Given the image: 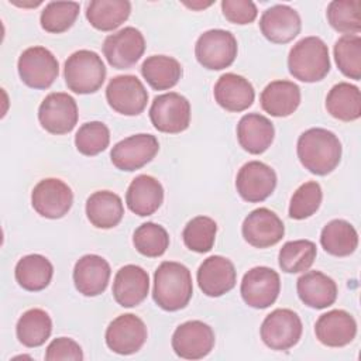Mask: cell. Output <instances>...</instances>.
<instances>
[{"mask_svg": "<svg viewBox=\"0 0 361 361\" xmlns=\"http://www.w3.org/2000/svg\"><path fill=\"white\" fill-rule=\"evenodd\" d=\"M296 151L305 169L320 176L333 172L341 159V142L338 137L319 127L309 128L300 134Z\"/></svg>", "mask_w": 361, "mask_h": 361, "instance_id": "1", "label": "cell"}, {"mask_svg": "<svg viewBox=\"0 0 361 361\" xmlns=\"http://www.w3.org/2000/svg\"><path fill=\"white\" fill-rule=\"evenodd\" d=\"M193 295L190 271L180 262L164 261L154 274V302L166 312L183 309Z\"/></svg>", "mask_w": 361, "mask_h": 361, "instance_id": "2", "label": "cell"}, {"mask_svg": "<svg viewBox=\"0 0 361 361\" xmlns=\"http://www.w3.org/2000/svg\"><path fill=\"white\" fill-rule=\"evenodd\" d=\"M289 73L306 83L324 79L330 71L329 48L319 37H305L289 51Z\"/></svg>", "mask_w": 361, "mask_h": 361, "instance_id": "3", "label": "cell"}, {"mask_svg": "<svg viewBox=\"0 0 361 361\" xmlns=\"http://www.w3.org/2000/svg\"><path fill=\"white\" fill-rule=\"evenodd\" d=\"M63 76L69 90L78 94L94 93L106 79V66L94 51L79 49L68 56Z\"/></svg>", "mask_w": 361, "mask_h": 361, "instance_id": "4", "label": "cell"}, {"mask_svg": "<svg viewBox=\"0 0 361 361\" xmlns=\"http://www.w3.org/2000/svg\"><path fill=\"white\" fill-rule=\"evenodd\" d=\"M197 62L210 71L228 68L237 56V39L226 30H209L203 32L195 45Z\"/></svg>", "mask_w": 361, "mask_h": 361, "instance_id": "5", "label": "cell"}, {"mask_svg": "<svg viewBox=\"0 0 361 361\" xmlns=\"http://www.w3.org/2000/svg\"><path fill=\"white\" fill-rule=\"evenodd\" d=\"M20 79L32 89H48L59 73L55 55L45 47H30L18 58Z\"/></svg>", "mask_w": 361, "mask_h": 361, "instance_id": "6", "label": "cell"}, {"mask_svg": "<svg viewBox=\"0 0 361 361\" xmlns=\"http://www.w3.org/2000/svg\"><path fill=\"white\" fill-rule=\"evenodd\" d=\"M149 118L152 126L161 133H182L190 123V103L176 92L159 94L149 107Z\"/></svg>", "mask_w": 361, "mask_h": 361, "instance_id": "7", "label": "cell"}, {"mask_svg": "<svg viewBox=\"0 0 361 361\" xmlns=\"http://www.w3.org/2000/svg\"><path fill=\"white\" fill-rule=\"evenodd\" d=\"M302 330V320L296 312L290 309H275L261 324V338L271 350L285 351L299 341Z\"/></svg>", "mask_w": 361, "mask_h": 361, "instance_id": "8", "label": "cell"}, {"mask_svg": "<svg viewBox=\"0 0 361 361\" xmlns=\"http://www.w3.org/2000/svg\"><path fill=\"white\" fill-rule=\"evenodd\" d=\"M41 127L55 135L71 133L78 123V106L75 99L63 92L49 93L38 109Z\"/></svg>", "mask_w": 361, "mask_h": 361, "instance_id": "9", "label": "cell"}, {"mask_svg": "<svg viewBox=\"0 0 361 361\" xmlns=\"http://www.w3.org/2000/svg\"><path fill=\"white\" fill-rule=\"evenodd\" d=\"M106 99L114 111L124 116H138L147 106L148 93L137 76L118 75L109 82Z\"/></svg>", "mask_w": 361, "mask_h": 361, "instance_id": "10", "label": "cell"}, {"mask_svg": "<svg viewBox=\"0 0 361 361\" xmlns=\"http://www.w3.org/2000/svg\"><path fill=\"white\" fill-rule=\"evenodd\" d=\"M159 142L152 134H135L118 141L110 152L113 165L120 171L133 172L148 162L158 154Z\"/></svg>", "mask_w": 361, "mask_h": 361, "instance_id": "11", "label": "cell"}, {"mask_svg": "<svg viewBox=\"0 0 361 361\" xmlns=\"http://www.w3.org/2000/svg\"><path fill=\"white\" fill-rule=\"evenodd\" d=\"M214 341V331L209 324L200 320H189L176 327L171 344L178 357L200 360L213 350Z\"/></svg>", "mask_w": 361, "mask_h": 361, "instance_id": "12", "label": "cell"}, {"mask_svg": "<svg viewBox=\"0 0 361 361\" xmlns=\"http://www.w3.org/2000/svg\"><path fill=\"white\" fill-rule=\"evenodd\" d=\"M72 189L58 178H47L39 180L31 193V204L34 210L45 219H61L72 207Z\"/></svg>", "mask_w": 361, "mask_h": 361, "instance_id": "13", "label": "cell"}, {"mask_svg": "<svg viewBox=\"0 0 361 361\" xmlns=\"http://www.w3.org/2000/svg\"><path fill=\"white\" fill-rule=\"evenodd\" d=\"M281 290V279L276 271L268 267L251 268L241 281L243 300L254 309H265L275 303Z\"/></svg>", "mask_w": 361, "mask_h": 361, "instance_id": "14", "label": "cell"}, {"mask_svg": "<svg viewBox=\"0 0 361 361\" xmlns=\"http://www.w3.org/2000/svg\"><path fill=\"white\" fill-rule=\"evenodd\" d=\"M145 51V39L140 30L124 27L120 31L106 37L103 54L116 69H127L138 62Z\"/></svg>", "mask_w": 361, "mask_h": 361, "instance_id": "15", "label": "cell"}, {"mask_svg": "<svg viewBox=\"0 0 361 361\" xmlns=\"http://www.w3.org/2000/svg\"><path fill=\"white\" fill-rule=\"evenodd\" d=\"M275 186V171L261 161H250L244 164L235 178L238 195L250 203L264 202L272 195Z\"/></svg>", "mask_w": 361, "mask_h": 361, "instance_id": "16", "label": "cell"}, {"mask_svg": "<svg viewBox=\"0 0 361 361\" xmlns=\"http://www.w3.org/2000/svg\"><path fill=\"white\" fill-rule=\"evenodd\" d=\"M147 340V326L135 314L127 313L116 317L106 330L107 347L121 355L141 350Z\"/></svg>", "mask_w": 361, "mask_h": 361, "instance_id": "17", "label": "cell"}, {"mask_svg": "<svg viewBox=\"0 0 361 361\" xmlns=\"http://www.w3.org/2000/svg\"><path fill=\"white\" fill-rule=\"evenodd\" d=\"M243 237L255 248H267L279 243L285 234L282 220L272 210L259 207L252 210L243 221Z\"/></svg>", "mask_w": 361, "mask_h": 361, "instance_id": "18", "label": "cell"}, {"mask_svg": "<svg viewBox=\"0 0 361 361\" xmlns=\"http://www.w3.org/2000/svg\"><path fill=\"white\" fill-rule=\"evenodd\" d=\"M237 282L234 264L221 255L206 258L197 269V283L200 290L210 296L219 298L230 292Z\"/></svg>", "mask_w": 361, "mask_h": 361, "instance_id": "19", "label": "cell"}, {"mask_svg": "<svg viewBox=\"0 0 361 361\" xmlns=\"http://www.w3.org/2000/svg\"><path fill=\"white\" fill-rule=\"evenodd\" d=\"M259 28L268 41L274 44H286L298 37L302 23L295 8L286 4H276L262 13Z\"/></svg>", "mask_w": 361, "mask_h": 361, "instance_id": "20", "label": "cell"}, {"mask_svg": "<svg viewBox=\"0 0 361 361\" xmlns=\"http://www.w3.org/2000/svg\"><path fill=\"white\" fill-rule=\"evenodd\" d=\"M110 274V265L103 257L87 254L75 264L73 283L79 293L85 296H97L106 290Z\"/></svg>", "mask_w": 361, "mask_h": 361, "instance_id": "21", "label": "cell"}, {"mask_svg": "<svg viewBox=\"0 0 361 361\" xmlns=\"http://www.w3.org/2000/svg\"><path fill=\"white\" fill-rule=\"evenodd\" d=\"M149 276L138 265H124L120 268L113 281L114 300L123 307L140 305L148 295Z\"/></svg>", "mask_w": 361, "mask_h": 361, "instance_id": "22", "label": "cell"}, {"mask_svg": "<svg viewBox=\"0 0 361 361\" xmlns=\"http://www.w3.org/2000/svg\"><path fill=\"white\" fill-rule=\"evenodd\" d=\"M314 333L317 340L327 347H344L354 340L357 323L348 312L334 309L317 319Z\"/></svg>", "mask_w": 361, "mask_h": 361, "instance_id": "23", "label": "cell"}, {"mask_svg": "<svg viewBox=\"0 0 361 361\" xmlns=\"http://www.w3.org/2000/svg\"><path fill=\"white\" fill-rule=\"evenodd\" d=\"M214 99L227 111L240 113L247 110L255 97L252 85L235 73H224L214 85Z\"/></svg>", "mask_w": 361, "mask_h": 361, "instance_id": "24", "label": "cell"}, {"mask_svg": "<svg viewBox=\"0 0 361 361\" xmlns=\"http://www.w3.org/2000/svg\"><path fill=\"white\" fill-rule=\"evenodd\" d=\"M275 137V128L271 120L258 113L243 116L237 124V140L243 149L259 155L265 152Z\"/></svg>", "mask_w": 361, "mask_h": 361, "instance_id": "25", "label": "cell"}, {"mask_svg": "<svg viewBox=\"0 0 361 361\" xmlns=\"http://www.w3.org/2000/svg\"><path fill=\"white\" fill-rule=\"evenodd\" d=\"M296 290L299 299L313 309H326L337 299L336 282L320 271H309L299 276Z\"/></svg>", "mask_w": 361, "mask_h": 361, "instance_id": "26", "label": "cell"}, {"mask_svg": "<svg viewBox=\"0 0 361 361\" xmlns=\"http://www.w3.org/2000/svg\"><path fill=\"white\" fill-rule=\"evenodd\" d=\"M164 202L162 185L149 175H138L130 183L126 193V203L128 209L141 216H151Z\"/></svg>", "mask_w": 361, "mask_h": 361, "instance_id": "27", "label": "cell"}, {"mask_svg": "<svg viewBox=\"0 0 361 361\" xmlns=\"http://www.w3.org/2000/svg\"><path fill=\"white\" fill-rule=\"evenodd\" d=\"M261 107L274 117H288L300 104V89L290 80H274L259 96Z\"/></svg>", "mask_w": 361, "mask_h": 361, "instance_id": "28", "label": "cell"}, {"mask_svg": "<svg viewBox=\"0 0 361 361\" xmlns=\"http://www.w3.org/2000/svg\"><path fill=\"white\" fill-rule=\"evenodd\" d=\"M86 216L97 228H113L124 216L123 202L110 190H97L86 200Z\"/></svg>", "mask_w": 361, "mask_h": 361, "instance_id": "29", "label": "cell"}, {"mask_svg": "<svg viewBox=\"0 0 361 361\" xmlns=\"http://www.w3.org/2000/svg\"><path fill=\"white\" fill-rule=\"evenodd\" d=\"M14 275L23 289L38 292L49 285L54 275V267L44 255L30 254L17 262Z\"/></svg>", "mask_w": 361, "mask_h": 361, "instance_id": "30", "label": "cell"}, {"mask_svg": "<svg viewBox=\"0 0 361 361\" xmlns=\"http://www.w3.org/2000/svg\"><path fill=\"white\" fill-rule=\"evenodd\" d=\"M131 13L128 0H93L86 7V18L99 31H113L120 27Z\"/></svg>", "mask_w": 361, "mask_h": 361, "instance_id": "31", "label": "cell"}, {"mask_svg": "<svg viewBox=\"0 0 361 361\" xmlns=\"http://www.w3.org/2000/svg\"><path fill=\"white\" fill-rule=\"evenodd\" d=\"M327 111L337 120L354 121L361 116L360 89L351 83L340 82L334 85L326 97Z\"/></svg>", "mask_w": 361, "mask_h": 361, "instance_id": "32", "label": "cell"}, {"mask_svg": "<svg viewBox=\"0 0 361 361\" xmlns=\"http://www.w3.org/2000/svg\"><path fill=\"white\" fill-rule=\"evenodd\" d=\"M141 75L152 89L166 90L179 82L182 66L172 56L152 55L142 62Z\"/></svg>", "mask_w": 361, "mask_h": 361, "instance_id": "33", "label": "cell"}, {"mask_svg": "<svg viewBox=\"0 0 361 361\" xmlns=\"http://www.w3.org/2000/svg\"><path fill=\"white\" fill-rule=\"evenodd\" d=\"M320 244L326 252L334 257H347L358 247V234L348 221L334 219L323 227Z\"/></svg>", "mask_w": 361, "mask_h": 361, "instance_id": "34", "label": "cell"}, {"mask_svg": "<svg viewBox=\"0 0 361 361\" xmlns=\"http://www.w3.org/2000/svg\"><path fill=\"white\" fill-rule=\"evenodd\" d=\"M52 320L42 309H30L23 313L16 326L18 341L25 347H39L51 336Z\"/></svg>", "mask_w": 361, "mask_h": 361, "instance_id": "35", "label": "cell"}, {"mask_svg": "<svg viewBox=\"0 0 361 361\" xmlns=\"http://www.w3.org/2000/svg\"><path fill=\"white\" fill-rule=\"evenodd\" d=\"M317 255L316 244L310 240L288 241L282 245L278 255L279 268L286 274L307 271Z\"/></svg>", "mask_w": 361, "mask_h": 361, "instance_id": "36", "label": "cell"}, {"mask_svg": "<svg viewBox=\"0 0 361 361\" xmlns=\"http://www.w3.org/2000/svg\"><path fill=\"white\" fill-rule=\"evenodd\" d=\"M327 21L338 32L358 34L361 31V1L334 0L327 6Z\"/></svg>", "mask_w": 361, "mask_h": 361, "instance_id": "37", "label": "cell"}, {"mask_svg": "<svg viewBox=\"0 0 361 361\" xmlns=\"http://www.w3.org/2000/svg\"><path fill=\"white\" fill-rule=\"evenodd\" d=\"M334 59L341 73L350 79H361V38L355 34L340 37L334 45Z\"/></svg>", "mask_w": 361, "mask_h": 361, "instance_id": "38", "label": "cell"}, {"mask_svg": "<svg viewBox=\"0 0 361 361\" xmlns=\"http://www.w3.org/2000/svg\"><path fill=\"white\" fill-rule=\"evenodd\" d=\"M80 6L76 1H49L41 11V27L51 34L68 31L79 16Z\"/></svg>", "mask_w": 361, "mask_h": 361, "instance_id": "39", "label": "cell"}, {"mask_svg": "<svg viewBox=\"0 0 361 361\" xmlns=\"http://www.w3.org/2000/svg\"><path fill=\"white\" fill-rule=\"evenodd\" d=\"M217 224L207 216H196L183 228L182 237L185 245L195 252H209L214 244Z\"/></svg>", "mask_w": 361, "mask_h": 361, "instance_id": "40", "label": "cell"}, {"mask_svg": "<svg viewBox=\"0 0 361 361\" xmlns=\"http://www.w3.org/2000/svg\"><path fill=\"white\" fill-rule=\"evenodd\" d=\"M135 250L149 258L161 257L169 247V235L166 230L152 221L141 224L133 235Z\"/></svg>", "mask_w": 361, "mask_h": 361, "instance_id": "41", "label": "cell"}, {"mask_svg": "<svg viewBox=\"0 0 361 361\" xmlns=\"http://www.w3.org/2000/svg\"><path fill=\"white\" fill-rule=\"evenodd\" d=\"M323 199V192L316 180L302 183L292 195L289 203V217L295 220H303L313 216Z\"/></svg>", "mask_w": 361, "mask_h": 361, "instance_id": "42", "label": "cell"}, {"mask_svg": "<svg viewBox=\"0 0 361 361\" xmlns=\"http://www.w3.org/2000/svg\"><path fill=\"white\" fill-rule=\"evenodd\" d=\"M109 142L110 131L102 121H89L82 124L75 135L76 149L86 157L100 154L109 147Z\"/></svg>", "mask_w": 361, "mask_h": 361, "instance_id": "43", "label": "cell"}, {"mask_svg": "<svg viewBox=\"0 0 361 361\" xmlns=\"http://www.w3.org/2000/svg\"><path fill=\"white\" fill-rule=\"evenodd\" d=\"M221 10L226 20L233 24H250L257 18L258 10L251 0H223Z\"/></svg>", "mask_w": 361, "mask_h": 361, "instance_id": "44", "label": "cell"}, {"mask_svg": "<svg viewBox=\"0 0 361 361\" xmlns=\"http://www.w3.org/2000/svg\"><path fill=\"white\" fill-rule=\"evenodd\" d=\"M45 360L47 361H82L83 360V353L80 345L68 337H58L49 343L47 347L45 353Z\"/></svg>", "mask_w": 361, "mask_h": 361, "instance_id": "45", "label": "cell"}, {"mask_svg": "<svg viewBox=\"0 0 361 361\" xmlns=\"http://www.w3.org/2000/svg\"><path fill=\"white\" fill-rule=\"evenodd\" d=\"M183 4H185L186 7H189V8H192V10H203V8L209 7V6H212L213 1H209V3H203V1H192V3L183 1Z\"/></svg>", "mask_w": 361, "mask_h": 361, "instance_id": "46", "label": "cell"}]
</instances>
